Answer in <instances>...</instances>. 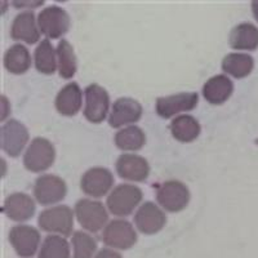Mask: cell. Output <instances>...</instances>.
Here are the masks:
<instances>
[{"instance_id": "obj_24", "label": "cell", "mask_w": 258, "mask_h": 258, "mask_svg": "<svg viewBox=\"0 0 258 258\" xmlns=\"http://www.w3.org/2000/svg\"><path fill=\"white\" fill-rule=\"evenodd\" d=\"M4 66L11 74L26 73L31 66V56L25 45L15 44L9 48L4 54Z\"/></svg>"}, {"instance_id": "obj_33", "label": "cell", "mask_w": 258, "mask_h": 258, "mask_svg": "<svg viewBox=\"0 0 258 258\" xmlns=\"http://www.w3.org/2000/svg\"><path fill=\"white\" fill-rule=\"evenodd\" d=\"M252 11H253V15H254V18L258 21V2H253Z\"/></svg>"}, {"instance_id": "obj_2", "label": "cell", "mask_w": 258, "mask_h": 258, "mask_svg": "<svg viewBox=\"0 0 258 258\" xmlns=\"http://www.w3.org/2000/svg\"><path fill=\"white\" fill-rule=\"evenodd\" d=\"M142 197L144 194L140 187L131 183H121L107 197V208L114 216L125 217L137 208Z\"/></svg>"}, {"instance_id": "obj_16", "label": "cell", "mask_w": 258, "mask_h": 258, "mask_svg": "<svg viewBox=\"0 0 258 258\" xmlns=\"http://www.w3.org/2000/svg\"><path fill=\"white\" fill-rule=\"evenodd\" d=\"M116 172L121 178L141 182L149 177L150 165L142 156L135 154H123L116 160Z\"/></svg>"}, {"instance_id": "obj_25", "label": "cell", "mask_w": 258, "mask_h": 258, "mask_svg": "<svg viewBox=\"0 0 258 258\" xmlns=\"http://www.w3.org/2000/svg\"><path fill=\"white\" fill-rule=\"evenodd\" d=\"M146 144L145 132L137 125H128L115 135V145L124 151H137Z\"/></svg>"}, {"instance_id": "obj_18", "label": "cell", "mask_w": 258, "mask_h": 258, "mask_svg": "<svg viewBox=\"0 0 258 258\" xmlns=\"http://www.w3.org/2000/svg\"><path fill=\"white\" fill-rule=\"evenodd\" d=\"M35 202L24 192H15L8 195L4 202L3 211L9 220L16 222L27 221L35 213Z\"/></svg>"}, {"instance_id": "obj_19", "label": "cell", "mask_w": 258, "mask_h": 258, "mask_svg": "<svg viewBox=\"0 0 258 258\" xmlns=\"http://www.w3.org/2000/svg\"><path fill=\"white\" fill-rule=\"evenodd\" d=\"M234 84L226 75L212 77L203 85V96L212 105H221L231 97Z\"/></svg>"}, {"instance_id": "obj_8", "label": "cell", "mask_w": 258, "mask_h": 258, "mask_svg": "<svg viewBox=\"0 0 258 258\" xmlns=\"http://www.w3.org/2000/svg\"><path fill=\"white\" fill-rule=\"evenodd\" d=\"M68 192L66 182L54 174H44L35 181L34 197L41 206H50L61 202Z\"/></svg>"}, {"instance_id": "obj_29", "label": "cell", "mask_w": 258, "mask_h": 258, "mask_svg": "<svg viewBox=\"0 0 258 258\" xmlns=\"http://www.w3.org/2000/svg\"><path fill=\"white\" fill-rule=\"evenodd\" d=\"M74 255L73 258H93L97 250L96 239L84 231H75L71 238Z\"/></svg>"}, {"instance_id": "obj_32", "label": "cell", "mask_w": 258, "mask_h": 258, "mask_svg": "<svg viewBox=\"0 0 258 258\" xmlns=\"http://www.w3.org/2000/svg\"><path fill=\"white\" fill-rule=\"evenodd\" d=\"M13 6L15 7H21V8H22V7H39V6H43V2H36V3H17V2H15V3H13Z\"/></svg>"}, {"instance_id": "obj_26", "label": "cell", "mask_w": 258, "mask_h": 258, "mask_svg": "<svg viewBox=\"0 0 258 258\" xmlns=\"http://www.w3.org/2000/svg\"><path fill=\"white\" fill-rule=\"evenodd\" d=\"M36 70L45 75H50L58 66L57 50H54L49 39H43L35 49Z\"/></svg>"}, {"instance_id": "obj_1", "label": "cell", "mask_w": 258, "mask_h": 258, "mask_svg": "<svg viewBox=\"0 0 258 258\" xmlns=\"http://www.w3.org/2000/svg\"><path fill=\"white\" fill-rule=\"evenodd\" d=\"M38 223L43 231L59 236H69L73 234L74 212L69 206L50 207L39 214Z\"/></svg>"}, {"instance_id": "obj_7", "label": "cell", "mask_w": 258, "mask_h": 258, "mask_svg": "<svg viewBox=\"0 0 258 258\" xmlns=\"http://www.w3.org/2000/svg\"><path fill=\"white\" fill-rule=\"evenodd\" d=\"M38 25L41 34L49 39H58L70 29V17L66 11L57 6H50L40 11Z\"/></svg>"}, {"instance_id": "obj_21", "label": "cell", "mask_w": 258, "mask_h": 258, "mask_svg": "<svg viewBox=\"0 0 258 258\" xmlns=\"http://www.w3.org/2000/svg\"><path fill=\"white\" fill-rule=\"evenodd\" d=\"M230 45L236 50H254L258 48V29L253 24L244 22L231 30Z\"/></svg>"}, {"instance_id": "obj_13", "label": "cell", "mask_w": 258, "mask_h": 258, "mask_svg": "<svg viewBox=\"0 0 258 258\" xmlns=\"http://www.w3.org/2000/svg\"><path fill=\"white\" fill-rule=\"evenodd\" d=\"M29 141V131L16 119L6 121L2 126V147L9 156L20 155Z\"/></svg>"}, {"instance_id": "obj_9", "label": "cell", "mask_w": 258, "mask_h": 258, "mask_svg": "<svg viewBox=\"0 0 258 258\" xmlns=\"http://www.w3.org/2000/svg\"><path fill=\"white\" fill-rule=\"evenodd\" d=\"M84 94V116L93 124L105 120L110 107V97L106 89L98 84H91L85 88Z\"/></svg>"}, {"instance_id": "obj_17", "label": "cell", "mask_w": 258, "mask_h": 258, "mask_svg": "<svg viewBox=\"0 0 258 258\" xmlns=\"http://www.w3.org/2000/svg\"><path fill=\"white\" fill-rule=\"evenodd\" d=\"M11 36L15 40L25 41L27 44H35L36 41H39L40 30L34 12L26 11L16 16L11 27Z\"/></svg>"}, {"instance_id": "obj_31", "label": "cell", "mask_w": 258, "mask_h": 258, "mask_svg": "<svg viewBox=\"0 0 258 258\" xmlns=\"http://www.w3.org/2000/svg\"><path fill=\"white\" fill-rule=\"evenodd\" d=\"M2 105H3V111H2V120H6V117L8 116V114L11 112V107H9L8 100H7L6 96H2Z\"/></svg>"}, {"instance_id": "obj_27", "label": "cell", "mask_w": 258, "mask_h": 258, "mask_svg": "<svg viewBox=\"0 0 258 258\" xmlns=\"http://www.w3.org/2000/svg\"><path fill=\"white\" fill-rule=\"evenodd\" d=\"M57 61L61 78L70 79L77 73V57L74 48L66 39H62L57 45Z\"/></svg>"}, {"instance_id": "obj_5", "label": "cell", "mask_w": 258, "mask_h": 258, "mask_svg": "<svg viewBox=\"0 0 258 258\" xmlns=\"http://www.w3.org/2000/svg\"><path fill=\"white\" fill-rule=\"evenodd\" d=\"M75 216L83 229L91 232L100 231L109 220L106 207L101 202L93 199H80L75 204Z\"/></svg>"}, {"instance_id": "obj_23", "label": "cell", "mask_w": 258, "mask_h": 258, "mask_svg": "<svg viewBox=\"0 0 258 258\" xmlns=\"http://www.w3.org/2000/svg\"><path fill=\"white\" fill-rule=\"evenodd\" d=\"M254 59L246 53H230L222 61V70L238 79L248 77L252 73Z\"/></svg>"}, {"instance_id": "obj_30", "label": "cell", "mask_w": 258, "mask_h": 258, "mask_svg": "<svg viewBox=\"0 0 258 258\" xmlns=\"http://www.w3.org/2000/svg\"><path fill=\"white\" fill-rule=\"evenodd\" d=\"M94 258H123L120 253H117L116 250L110 249V248H103L100 252L94 255Z\"/></svg>"}, {"instance_id": "obj_3", "label": "cell", "mask_w": 258, "mask_h": 258, "mask_svg": "<svg viewBox=\"0 0 258 258\" xmlns=\"http://www.w3.org/2000/svg\"><path fill=\"white\" fill-rule=\"evenodd\" d=\"M56 150L47 138L36 137L31 141L24 155V164L30 172H43L54 163Z\"/></svg>"}, {"instance_id": "obj_4", "label": "cell", "mask_w": 258, "mask_h": 258, "mask_svg": "<svg viewBox=\"0 0 258 258\" xmlns=\"http://www.w3.org/2000/svg\"><path fill=\"white\" fill-rule=\"evenodd\" d=\"M156 200L165 211L179 212L187 207L190 191L183 182L170 179L159 186L156 190Z\"/></svg>"}, {"instance_id": "obj_28", "label": "cell", "mask_w": 258, "mask_h": 258, "mask_svg": "<svg viewBox=\"0 0 258 258\" xmlns=\"http://www.w3.org/2000/svg\"><path fill=\"white\" fill-rule=\"evenodd\" d=\"M38 258H70V245L59 235H48L41 244Z\"/></svg>"}, {"instance_id": "obj_20", "label": "cell", "mask_w": 258, "mask_h": 258, "mask_svg": "<svg viewBox=\"0 0 258 258\" xmlns=\"http://www.w3.org/2000/svg\"><path fill=\"white\" fill-rule=\"evenodd\" d=\"M83 93L77 83H69L58 92L56 97V109L64 116H74L80 110Z\"/></svg>"}, {"instance_id": "obj_11", "label": "cell", "mask_w": 258, "mask_h": 258, "mask_svg": "<svg viewBox=\"0 0 258 258\" xmlns=\"http://www.w3.org/2000/svg\"><path fill=\"white\" fill-rule=\"evenodd\" d=\"M114 185V176L109 169L94 167L88 169L80 179V188L83 192L92 198H102L109 192Z\"/></svg>"}, {"instance_id": "obj_10", "label": "cell", "mask_w": 258, "mask_h": 258, "mask_svg": "<svg viewBox=\"0 0 258 258\" xmlns=\"http://www.w3.org/2000/svg\"><path fill=\"white\" fill-rule=\"evenodd\" d=\"M198 102H199V96L195 92H181L172 96L160 97L155 103L156 114L168 119L179 112L191 111L197 107Z\"/></svg>"}, {"instance_id": "obj_14", "label": "cell", "mask_w": 258, "mask_h": 258, "mask_svg": "<svg viewBox=\"0 0 258 258\" xmlns=\"http://www.w3.org/2000/svg\"><path fill=\"white\" fill-rule=\"evenodd\" d=\"M142 116V106L138 101L121 97L114 102L109 115V124L112 128H120L137 123Z\"/></svg>"}, {"instance_id": "obj_6", "label": "cell", "mask_w": 258, "mask_h": 258, "mask_svg": "<svg viewBox=\"0 0 258 258\" xmlns=\"http://www.w3.org/2000/svg\"><path fill=\"white\" fill-rule=\"evenodd\" d=\"M102 241L110 248L125 250L137 243V232L126 220H114L105 226Z\"/></svg>"}, {"instance_id": "obj_12", "label": "cell", "mask_w": 258, "mask_h": 258, "mask_svg": "<svg viewBox=\"0 0 258 258\" xmlns=\"http://www.w3.org/2000/svg\"><path fill=\"white\" fill-rule=\"evenodd\" d=\"M9 241L20 257H32L40 244V234L29 225H16L9 232Z\"/></svg>"}, {"instance_id": "obj_15", "label": "cell", "mask_w": 258, "mask_h": 258, "mask_svg": "<svg viewBox=\"0 0 258 258\" xmlns=\"http://www.w3.org/2000/svg\"><path fill=\"white\" fill-rule=\"evenodd\" d=\"M165 222H167L165 213L153 202L144 203L135 214L136 227L147 235L160 231L164 227Z\"/></svg>"}, {"instance_id": "obj_22", "label": "cell", "mask_w": 258, "mask_h": 258, "mask_svg": "<svg viewBox=\"0 0 258 258\" xmlns=\"http://www.w3.org/2000/svg\"><path fill=\"white\" fill-rule=\"evenodd\" d=\"M172 136L179 142H192L200 135L199 121L191 115H179L170 123Z\"/></svg>"}]
</instances>
